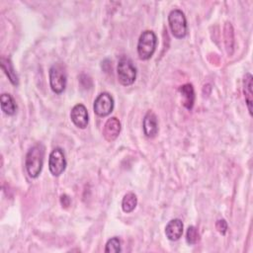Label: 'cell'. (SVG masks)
Returning <instances> with one entry per match:
<instances>
[{"mask_svg":"<svg viewBox=\"0 0 253 253\" xmlns=\"http://www.w3.org/2000/svg\"><path fill=\"white\" fill-rule=\"evenodd\" d=\"M44 160V146L42 143L33 145L27 152L25 159L26 170L31 178H38L42 172Z\"/></svg>","mask_w":253,"mask_h":253,"instance_id":"6da1fadb","label":"cell"},{"mask_svg":"<svg viewBox=\"0 0 253 253\" xmlns=\"http://www.w3.org/2000/svg\"><path fill=\"white\" fill-rule=\"evenodd\" d=\"M157 45V37L153 31H143L137 42V54L139 59L147 60L153 55Z\"/></svg>","mask_w":253,"mask_h":253,"instance_id":"7a4b0ae2","label":"cell"},{"mask_svg":"<svg viewBox=\"0 0 253 253\" xmlns=\"http://www.w3.org/2000/svg\"><path fill=\"white\" fill-rule=\"evenodd\" d=\"M168 24L172 35L176 39H183L187 36L188 25L184 12L180 9H173L168 15Z\"/></svg>","mask_w":253,"mask_h":253,"instance_id":"3957f363","label":"cell"},{"mask_svg":"<svg viewBox=\"0 0 253 253\" xmlns=\"http://www.w3.org/2000/svg\"><path fill=\"white\" fill-rule=\"evenodd\" d=\"M117 73L119 82L124 86H129L135 81L136 68L132 61L126 56L120 58L117 66Z\"/></svg>","mask_w":253,"mask_h":253,"instance_id":"277c9868","label":"cell"},{"mask_svg":"<svg viewBox=\"0 0 253 253\" xmlns=\"http://www.w3.org/2000/svg\"><path fill=\"white\" fill-rule=\"evenodd\" d=\"M49 85L55 94H61L66 88L67 75L61 63H54L49 68Z\"/></svg>","mask_w":253,"mask_h":253,"instance_id":"5b68a950","label":"cell"},{"mask_svg":"<svg viewBox=\"0 0 253 253\" xmlns=\"http://www.w3.org/2000/svg\"><path fill=\"white\" fill-rule=\"evenodd\" d=\"M67 162L64 151L60 147H55L48 157V169L52 176H60L66 169Z\"/></svg>","mask_w":253,"mask_h":253,"instance_id":"8992f818","label":"cell"},{"mask_svg":"<svg viewBox=\"0 0 253 253\" xmlns=\"http://www.w3.org/2000/svg\"><path fill=\"white\" fill-rule=\"evenodd\" d=\"M114 106H115V101L112 95L109 94L108 92H102L96 97L94 101L93 109L97 116L107 117L113 112Z\"/></svg>","mask_w":253,"mask_h":253,"instance_id":"52a82bcc","label":"cell"},{"mask_svg":"<svg viewBox=\"0 0 253 253\" xmlns=\"http://www.w3.org/2000/svg\"><path fill=\"white\" fill-rule=\"evenodd\" d=\"M72 123L79 128H85L89 123V115L86 107L83 104H76L70 112Z\"/></svg>","mask_w":253,"mask_h":253,"instance_id":"ba28073f","label":"cell"},{"mask_svg":"<svg viewBox=\"0 0 253 253\" xmlns=\"http://www.w3.org/2000/svg\"><path fill=\"white\" fill-rule=\"evenodd\" d=\"M143 127V133L148 138H153L157 135L159 127H158V121L156 115L152 111H148L144 118L142 123Z\"/></svg>","mask_w":253,"mask_h":253,"instance_id":"9c48e42d","label":"cell"},{"mask_svg":"<svg viewBox=\"0 0 253 253\" xmlns=\"http://www.w3.org/2000/svg\"><path fill=\"white\" fill-rule=\"evenodd\" d=\"M121 122L116 118H110L103 127V136L107 141H114L121 132Z\"/></svg>","mask_w":253,"mask_h":253,"instance_id":"30bf717a","label":"cell"},{"mask_svg":"<svg viewBox=\"0 0 253 253\" xmlns=\"http://www.w3.org/2000/svg\"><path fill=\"white\" fill-rule=\"evenodd\" d=\"M184 224L180 218H173L165 226L166 237L171 241H177L182 237Z\"/></svg>","mask_w":253,"mask_h":253,"instance_id":"8fae6325","label":"cell"},{"mask_svg":"<svg viewBox=\"0 0 253 253\" xmlns=\"http://www.w3.org/2000/svg\"><path fill=\"white\" fill-rule=\"evenodd\" d=\"M179 92L183 97V106L187 110H192L195 103V90L192 84L186 83L179 87Z\"/></svg>","mask_w":253,"mask_h":253,"instance_id":"7c38bea8","label":"cell"},{"mask_svg":"<svg viewBox=\"0 0 253 253\" xmlns=\"http://www.w3.org/2000/svg\"><path fill=\"white\" fill-rule=\"evenodd\" d=\"M252 75L247 72L244 75L243 78V94H244V98H245V102L249 111L250 116H252V104H253V93H252Z\"/></svg>","mask_w":253,"mask_h":253,"instance_id":"4fadbf2b","label":"cell"},{"mask_svg":"<svg viewBox=\"0 0 253 253\" xmlns=\"http://www.w3.org/2000/svg\"><path fill=\"white\" fill-rule=\"evenodd\" d=\"M1 110L8 116H13L17 111V104L9 93H3L0 97Z\"/></svg>","mask_w":253,"mask_h":253,"instance_id":"5bb4252c","label":"cell"},{"mask_svg":"<svg viewBox=\"0 0 253 253\" xmlns=\"http://www.w3.org/2000/svg\"><path fill=\"white\" fill-rule=\"evenodd\" d=\"M1 67L3 69V71L5 72V74L7 75L8 79L10 80V82L17 86L19 84V78H18V75L13 67V64L11 62V60L9 58H6L4 56L1 57Z\"/></svg>","mask_w":253,"mask_h":253,"instance_id":"9a60e30c","label":"cell"},{"mask_svg":"<svg viewBox=\"0 0 253 253\" xmlns=\"http://www.w3.org/2000/svg\"><path fill=\"white\" fill-rule=\"evenodd\" d=\"M137 205V197L134 193L128 192L126 193L122 201V209L125 212L129 213L136 208Z\"/></svg>","mask_w":253,"mask_h":253,"instance_id":"2e32d148","label":"cell"},{"mask_svg":"<svg viewBox=\"0 0 253 253\" xmlns=\"http://www.w3.org/2000/svg\"><path fill=\"white\" fill-rule=\"evenodd\" d=\"M224 42H225V46L227 53L229 55L232 54L233 52V43H234V38H233V29L230 23L226 22L225 27H224Z\"/></svg>","mask_w":253,"mask_h":253,"instance_id":"e0dca14e","label":"cell"},{"mask_svg":"<svg viewBox=\"0 0 253 253\" xmlns=\"http://www.w3.org/2000/svg\"><path fill=\"white\" fill-rule=\"evenodd\" d=\"M186 241L190 245H195L200 241V233L196 226L191 225L186 232Z\"/></svg>","mask_w":253,"mask_h":253,"instance_id":"ac0fdd59","label":"cell"},{"mask_svg":"<svg viewBox=\"0 0 253 253\" xmlns=\"http://www.w3.org/2000/svg\"><path fill=\"white\" fill-rule=\"evenodd\" d=\"M122 248H121V240L119 237L114 236L112 238H110L107 243H106V247H105V252L107 253H118L121 252Z\"/></svg>","mask_w":253,"mask_h":253,"instance_id":"d6986e66","label":"cell"},{"mask_svg":"<svg viewBox=\"0 0 253 253\" xmlns=\"http://www.w3.org/2000/svg\"><path fill=\"white\" fill-rule=\"evenodd\" d=\"M215 228L217 229V231L224 235L227 231V222L225 221V219H218L216 222H215Z\"/></svg>","mask_w":253,"mask_h":253,"instance_id":"ffe728a7","label":"cell"},{"mask_svg":"<svg viewBox=\"0 0 253 253\" xmlns=\"http://www.w3.org/2000/svg\"><path fill=\"white\" fill-rule=\"evenodd\" d=\"M70 202H71V200H70V198L67 196V195H62L61 197H60V203H61V205H62V207H64V208H67L69 205H70Z\"/></svg>","mask_w":253,"mask_h":253,"instance_id":"44dd1931","label":"cell"}]
</instances>
